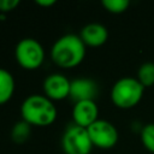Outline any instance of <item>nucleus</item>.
Segmentation results:
<instances>
[{"instance_id":"obj_14","label":"nucleus","mask_w":154,"mask_h":154,"mask_svg":"<svg viewBox=\"0 0 154 154\" xmlns=\"http://www.w3.org/2000/svg\"><path fill=\"white\" fill-rule=\"evenodd\" d=\"M141 141L146 149L154 153V123L146 124L141 129Z\"/></svg>"},{"instance_id":"obj_2","label":"nucleus","mask_w":154,"mask_h":154,"mask_svg":"<svg viewBox=\"0 0 154 154\" xmlns=\"http://www.w3.org/2000/svg\"><path fill=\"white\" fill-rule=\"evenodd\" d=\"M20 116L31 126H49L57 117L58 109L52 100L43 94H31L20 105Z\"/></svg>"},{"instance_id":"obj_8","label":"nucleus","mask_w":154,"mask_h":154,"mask_svg":"<svg viewBox=\"0 0 154 154\" xmlns=\"http://www.w3.org/2000/svg\"><path fill=\"white\" fill-rule=\"evenodd\" d=\"M71 116L73 124L88 129L93 123H95L99 119V107L95 100L78 101L75 102Z\"/></svg>"},{"instance_id":"obj_4","label":"nucleus","mask_w":154,"mask_h":154,"mask_svg":"<svg viewBox=\"0 0 154 154\" xmlns=\"http://www.w3.org/2000/svg\"><path fill=\"white\" fill-rule=\"evenodd\" d=\"M43 46L32 37L22 38L14 47V58L17 64L24 70H36L45 60Z\"/></svg>"},{"instance_id":"obj_11","label":"nucleus","mask_w":154,"mask_h":154,"mask_svg":"<svg viewBox=\"0 0 154 154\" xmlns=\"http://www.w3.org/2000/svg\"><path fill=\"white\" fill-rule=\"evenodd\" d=\"M14 88L16 82L12 73L6 69L0 67V105H5L12 99Z\"/></svg>"},{"instance_id":"obj_13","label":"nucleus","mask_w":154,"mask_h":154,"mask_svg":"<svg viewBox=\"0 0 154 154\" xmlns=\"http://www.w3.org/2000/svg\"><path fill=\"white\" fill-rule=\"evenodd\" d=\"M137 79L144 88L152 87L154 84V63L142 64L137 71Z\"/></svg>"},{"instance_id":"obj_7","label":"nucleus","mask_w":154,"mask_h":154,"mask_svg":"<svg viewBox=\"0 0 154 154\" xmlns=\"http://www.w3.org/2000/svg\"><path fill=\"white\" fill-rule=\"evenodd\" d=\"M71 81L63 73H51L48 75L42 84L43 95H46L52 101H61L70 96Z\"/></svg>"},{"instance_id":"obj_3","label":"nucleus","mask_w":154,"mask_h":154,"mask_svg":"<svg viewBox=\"0 0 154 154\" xmlns=\"http://www.w3.org/2000/svg\"><path fill=\"white\" fill-rule=\"evenodd\" d=\"M143 93L144 87L137 78L123 77L113 84L111 89V100L116 107L129 109L141 101Z\"/></svg>"},{"instance_id":"obj_9","label":"nucleus","mask_w":154,"mask_h":154,"mask_svg":"<svg viewBox=\"0 0 154 154\" xmlns=\"http://www.w3.org/2000/svg\"><path fill=\"white\" fill-rule=\"evenodd\" d=\"M97 95V84L90 78H76L71 81L70 97L75 101L94 100Z\"/></svg>"},{"instance_id":"obj_12","label":"nucleus","mask_w":154,"mask_h":154,"mask_svg":"<svg viewBox=\"0 0 154 154\" xmlns=\"http://www.w3.org/2000/svg\"><path fill=\"white\" fill-rule=\"evenodd\" d=\"M30 134H31V125L22 119L13 124L10 135H11V140L14 143L23 144L29 140Z\"/></svg>"},{"instance_id":"obj_15","label":"nucleus","mask_w":154,"mask_h":154,"mask_svg":"<svg viewBox=\"0 0 154 154\" xmlns=\"http://www.w3.org/2000/svg\"><path fill=\"white\" fill-rule=\"evenodd\" d=\"M101 4L105 10H107L108 12L114 13V14L125 12L128 10V7L130 6L129 0H102Z\"/></svg>"},{"instance_id":"obj_17","label":"nucleus","mask_w":154,"mask_h":154,"mask_svg":"<svg viewBox=\"0 0 154 154\" xmlns=\"http://www.w3.org/2000/svg\"><path fill=\"white\" fill-rule=\"evenodd\" d=\"M35 4L38 5V6H41V7H51V6L55 5L57 1L55 0H36Z\"/></svg>"},{"instance_id":"obj_6","label":"nucleus","mask_w":154,"mask_h":154,"mask_svg":"<svg viewBox=\"0 0 154 154\" xmlns=\"http://www.w3.org/2000/svg\"><path fill=\"white\" fill-rule=\"evenodd\" d=\"M87 130L93 146L100 149H111L118 142V130L108 120L97 119Z\"/></svg>"},{"instance_id":"obj_10","label":"nucleus","mask_w":154,"mask_h":154,"mask_svg":"<svg viewBox=\"0 0 154 154\" xmlns=\"http://www.w3.org/2000/svg\"><path fill=\"white\" fill-rule=\"evenodd\" d=\"M79 37L85 46L100 47L108 38V30L105 25L100 23H89L81 29Z\"/></svg>"},{"instance_id":"obj_16","label":"nucleus","mask_w":154,"mask_h":154,"mask_svg":"<svg viewBox=\"0 0 154 154\" xmlns=\"http://www.w3.org/2000/svg\"><path fill=\"white\" fill-rule=\"evenodd\" d=\"M19 4V0H0V14H6L13 11Z\"/></svg>"},{"instance_id":"obj_1","label":"nucleus","mask_w":154,"mask_h":154,"mask_svg":"<svg viewBox=\"0 0 154 154\" xmlns=\"http://www.w3.org/2000/svg\"><path fill=\"white\" fill-rule=\"evenodd\" d=\"M87 52V46L76 34H65L60 36L51 47L52 61L61 69H73L79 65Z\"/></svg>"},{"instance_id":"obj_5","label":"nucleus","mask_w":154,"mask_h":154,"mask_svg":"<svg viewBox=\"0 0 154 154\" xmlns=\"http://www.w3.org/2000/svg\"><path fill=\"white\" fill-rule=\"evenodd\" d=\"M93 147L88 130L76 124L69 125L61 136V148L65 154H90Z\"/></svg>"}]
</instances>
